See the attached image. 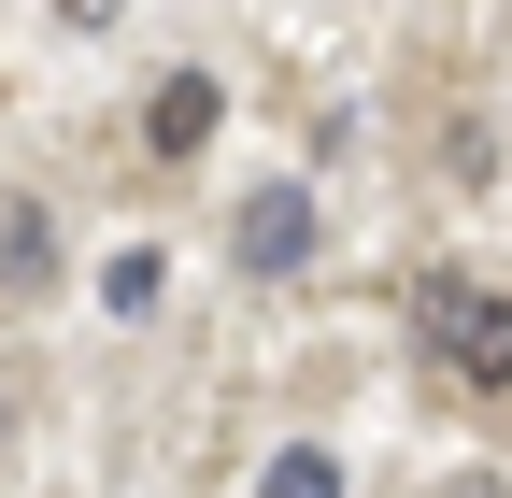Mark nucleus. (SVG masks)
Here are the masks:
<instances>
[{
    "mask_svg": "<svg viewBox=\"0 0 512 498\" xmlns=\"http://www.w3.org/2000/svg\"><path fill=\"white\" fill-rule=\"evenodd\" d=\"M256 498H342V456H313V442H285L271 470H256Z\"/></svg>",
    "mask_w": 512,
    "mask_h": 498,
    "instance_id": "nucleus-6",
    "label": "nucleus"
},
{
    "mask_svg": "<svg viewBox=\"0 0 512 498\" xmlns=\"http://www.w3.org/2000/svg\"><path fill=\"white\" fill-rule=\"evenodd\" d=\"M441 498H512V484H498V470H456V484H441Z\"/></svg>",
    "mask_w": 512,
    "mask_h": 498,
    "instance_id": "nucleus-8",
    "label": "nucleus"
},
{
    "mask_svg": "<svg viewBox=\"0 0 512 498\" xmlns=\"http://www.w3.org/2000/svg\"><path fill=\"white\" fill-rule=\"evenodd\" d=\"M427 356L456 370L470 399H498V385H512V299L470 285V271H427Z\"/></svg>",
    "mask_w": 512,
    "mask_h": 498,
    "instance_id": "nucleus-1",
    "label": "nucleus"
},
{
    "mask_svg": "<svg viewBox=\"0 0 512 498\" xmlns=\"http://www.w3.org/2000/svg\"><path fill=\"white\" fill-rule=\"evenodd\" d=\"M57 15H72V29H114V15H128V0H57Z\"/></svg>",
    "mask_w": 512,
    "mask_h": 498,
    "instance_id": "nucleus-7",
    "label": "nucleus"
},
{
    "mask_svg": "<svg viewBox=\"0 0 512 498\" xmlns=\"http://www.w3.org/2000/svg\"><path fill=\"white\" fill-rule=\"evenodd\" d=\"M214 114H228V86H214V72H157V86H143V143L185 171V157L214 143Z\"/></svg>",
    "mask_w": 512,
    "mask_h": 498,
    "instance_id": "nucleus-2",
    "label": "nucleus"
},
{
    "mask_svg": "<svg viewBox=\"0 0 512 498\" xmlns=\"http://www.w3.org/2000/svg\"><path fill=\"white\" fill-rule=\"evenodd\" d=\"M228 257H242V271H299V257H313V200H299V185H256L242 228H228Z\"/></svg>",
    "mask_w": 512,
    "mask_h": 498,
    "instance_id": "nucleus-3",
    "label": "nucleus"
},
{
    "mask_svg": "<svg viewBox=\"0 0 512 498\" xmlns=\"http://www.w3.org/2000/svg\"><path fill=\"white\" fill-rule=\"evenodd\" d=\"M57 271V228H43V200H0V285H43Z\"/></svg>",
    "mask_w": 512,
    "mask_h": 498,
    "instance_id": "nucleus-4",
    "label": "nucleus"
},
{
    "mask_svg": "<svg viewBox=\"0 0 512 498\" xmlns=\"http://www.w3.org/2000/svg\"><path fill=\"white\" fill-rule=\"evenodd\" d=\"M157 299H171V257H157V242H128V257L100 271V314H157Z\"/></svg>",
    "mask_w": 512,
    "mask_h": 498,
    "instance_id": "nucleus-5",
    "label": "nucleus"
}]
</instances>
